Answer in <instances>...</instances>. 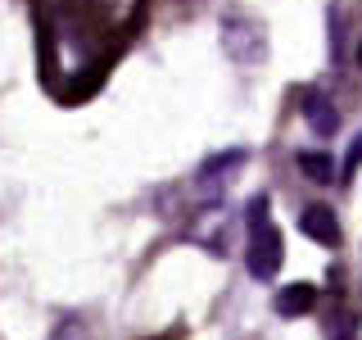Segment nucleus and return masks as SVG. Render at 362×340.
Here are the masks:
<instances>
[{
    "instance_id": "f257e3e1",
    "label": "nucleus",
    "mask_w": 362,
    "mask_h": 340,
    "mask_svg": "<svg viewBox=\"0 0 362 340\" xmlns=\"http://www.w3.org/2000/svg\"><path fill=\"white\" fill-rule=\"evenodd\" d=\"M267 209H272L267 196L249 200V254H245V264L258 281H272L281 272V259H286V241H281L276 222L267 218Z\"/></svg>"
},
{
    "instance_id": "f03ea898",
    "label": "nucleus",
    "mask_w": 362,
    "mask_h": 340,
    "mask_svg": "<svg viewBox=\"0 0 362 340\" xmlns=\"http://www.w3.org/2000/svg\"><path fill=\"white\" fill-rule=\"evenodd\" d=\"M218 32H222V50L231 55L235 64H254L263 60V23L245 9H226L218 18Z\"/></svg>"
},
{
    "instance_id": "7ed1b4c3",
    "label": "nucleus",
    "mask_w": 362,
    "mask_h": 340,
    "mask_svg": "<svg viewBox=\"0 0 362 340\" xmlns=\"http://www.w3.org/2000/svg\"><path fill=\"white\" fill-rule=\"evenodd\" d=\"M299 109H303V123H308L317 136H331L339 128V109L331 105V96H322V91H308Z\"/></svg>"
},
{
    "instance_id": "20e7f679",
    "label": "nucleus",
    "mask_w": 362,
    "mask_h": 340,
    "mask_svg": "<svg viewBox=\"0 0 362 340\" xmlns=\"http://www.w3.org/2000/svg\"><path fill=\"white\" fill-rule=\"evenodd\" d=\"M272 304H276V313H281V317H303V313H313V309H317V286H313V281H294V286H281Z\"/></svg>"
},
{
    "instance_id": "39448f33",
    "label": "nucleus",
    "mask_w": 362,
    "mask_h": 340,
    "mask_svg": "<svg viewBox=\"0 0 362 340\" xmlns=\"http://www.w3.org/2000/svg\"><path fill=\"white\" fill-rule=\"evenodd\" d=\"M299 232L313 236L317 245H339V222H335V213L326 209V204H313V209H303Z\"/></svg>"
},
{
    "instance_id": "423d86ee",
    "label": "nucleus",
    "mask_w": 362,
    "mask_h": 340,
    "mask_svg": "<svg viewBox=\"0 0 362 340\" xmlns=\"http://www.w3.org/2000/svg\"><path fill=\"white\" fill-rule=\"evenodd\" d=\"M299 168H303V177H308V181H317V186L335 181V159L322 154V150H303L299 154Z\"/></svg>"
},
{
    "instance_id": "0eeeda50",
    "label": "nucleus",
    "mask_w": 362,
    "mask_h": 340,
    "mask_svg": "<svg viewBox=\"0 0 362 340\" xmlns=\"http://www.w3.org/2000/svg\"><path fill=\"white\" fill-rule=\"evenodd\" d=\"M331 55H344V5H331Z\"/></svg>"
},
{
    "instance_id": "6e6552de",
    "label": "nucleus",
    "mask_w": 362,
    "mask_h": 340,
    "mask_svg": "<svg viewBox=\"0 0 362 340\" xmlns=\"http://www.w3.org/2000/svg\"><path fill=\"white\" fill-rule=\"evenodd\" d=\"M326 336H331V340H354V317H349V313H339L335 322L326 327Z\"/></svg>"
},
{
    "instance_id": "1a4fd4ad",
    "label": "nucleus",
    "mask_w": 362,
    "mask_h": 340,
    "mask_svg": "<svg viewBox=\"0 0 362 340\" xmlns=\"http://www.w3.org/2000/svg\"><path fill=\"white\" fill-rule=\"evenodd\" d=\"M362 168V132L354 136V145H349V154H344V177H354Z\"/></svg>"
},
{
    "instance_id": "9d476101",
    "label": "nucleus",
    "mask_w": 362,
    "mask_h": 340,
    "mask_svg": "<svg viewBox=\"0 0 362 340\" xmlns=\"http://www.w3.org/2000/svg\"><path fill=\"white\" fill-rule=\"evenodd\" d=\"M358 68H362V41H358Z\"/></svg>"
}]
</instances>
